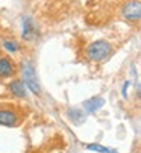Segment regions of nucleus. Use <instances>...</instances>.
<instances>
[{"label": "nucleus", "mask_w": 141, "mask_h": 153, "mask_svg": "<svg viewBox=\"0 0 141 153\" xmlns=\"http://www.w3.org/2000/svg\"><path fill=\"white\" fill-rule=\"evenodd\" d=\"M114 52V44L108 39H96L90 42L85 49V56L90 62H103L105 59H108L111 56V53Z\"/></svg>", "instance_id": "1"}, {"label": "nucleus", "mask_w": 141, "mask_h": 153, "mask_svg": "<svg viewBox=\"0 0 141 153\" xmlns=\"http://www.w3.org/2000/svg\"><path fill=\"white\" fill-rule=\"evenodd\" d=\"M21 80L26 85L29 93H32L35 96H41L43 88H41V83L37 76V68L31 59H25L21 64Z\"/></svg>", "instance_id": "2"}, {"label": "nucleus", "mask_w": 141, "mask_h": 153, "mask_svg": "<svg viewBox=\"0 0 141 153\" xmlns=\"http://www.w3.org/2000/svg\"><path fill=\"white\" fill-rule=\"evenodd\" d=\"M41 36V27L38 25V21L26 14L21 17V39L26 42H35Z\"/></svg>", "instance_id": "3"}, {"label": "nucleus", "mask_w": 141, "mask_h": 153, "mask_svg": "<svg viewBox=\"0 0 141 153\" xmlns=\"http://www.w3.org/2000/svg\"><path fill=\"white\" fill-rule=\"evenodd\" d=\"M120 14L129 23H138L141 18V2L140 0H126L120 9Z\"/></svg>", "instance_id": "4"}, {"label": "nucleus", "mask_w": 141, "mask_h": 153, "mask_svg": "<svg viewBox=\"0 0 141 153\" xmlns=\"http://www.w3.org/2000/svg\"><path fill=\"white\" fill-rule=\"evenodd\" d=\"M21 123V115L12 108H0V126L17 127Z\"/></svg>", "instance_id": "5"}, {"label": "nucleus", "mask_w": 141, "mask_h": 153, "mask_svg": "<svg viewBox=\"0 0 141 153\" xmlns=\"http://www.w3.org/2000/svg\"><path fill=\"white\" fill-rule=\"evenodd\" d=\"M17 74V65L9 56H0V79H11Z\"/></svg>", "instance_id": "6"}, {"label": "nucleus", "mask_w": 141, "mask_h": 153, "mask_svg": "<svg viewBox=\"0 0 141 153\" xmlns=\"http://www.w3.org/2000/svg\"><path fill=\"white\" fill-rule=\"evenodd\" d=\"M8 91L17 99H29V91L21 79H12L8 83Z\"/></svg>", "instance_id": "7"}, {"label": "nucleus", "mask_w": 141, "mask_h": 153, "mask_svg": "<svg viewBox=\"0 0 141 153\" xmlns=\"http://www.w3.org/2000/svg\"><path fill=\"white\" fill-rule=\"evenodd\" d=\"M82 106H84V111H85V112L94 114V112L100 111V109L105 106V99L100 97V96H94V97L87 99V100L82 103Z\"/></svg>", "instance_id": "8"}, {"label": "nucleus", "mask_w": 141, "mask_h": 153, "mask_svg": "<svg viewBox=\"0 0 141 153\" xmlns=\"http://www.w3.org/2000/svg\"><path fill=\"white\" fill-rule=\"evenodd\" d=\"M67 118L72 121L73 124L79 126V124H84L87 121V112L84 109H79V108H70L68 111L65 112Z\"/></svg>", "instance_id": "9"}, {"label": "nucleus", "mask_w": 141, "mask_h": 153, "mask_svg": "<svg viewBox=\"0 0 141 153\" xmlns=\"http://www.w3.org/2000/svg\"><path fill=\"white\" fill-rule=\"evenodd\" d=\"M2 47L8 53H12V55L21 52V44H20L17 39H14V38H3L2 39Z\"/></svg>", "instance_id": "10"}, {"label": "nucleus", "mask_w": 141, "mask_h": 153, "mask_svg": "<svg viewBox=\"0 0 141 153\" xmlns=\"http://www.w3.org/2000/svg\"><path fill=\"white\" fill-rule=\"evenodd\" d=\"M85 147L91 152H97V153H117L114 149H109V147H105V146L96 144V143H88V144H85Z\"/></svg>", "instance_id": "11"}, {"label": "nucleus", "mask_w": 141, "mask_h": 153, "mask_svg": "<svg viewBox=\"0 0 141 153\" xmlns=\"http://www.w3.org/2000/svg\"><path fill=\"white\" fill-rule=\"evenodd\" d=\"M129 86H131V82L129 80H126L123 83V86H122V96H123V99H128V90H129Z\"/></svg>", "instance_id": "12"}]
</instances>
